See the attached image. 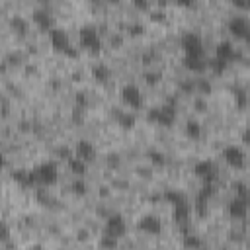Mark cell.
<instances>
[{
    "label": "cell",
    "instance_id": "cell-9",
    "mask_svg": "<svg viewBox=\"0 0 250 250\" xmlns=\"http://www.w3.org/2000/svg\"><path fill=\"white\" fill-rule=\"evenodd\" d=\"M137 229L145 234H160L162 230V221L158 215H152V213H146L143 217H139L137 221Z\"/></svg>",
    "mask_w": 250,
    "mask_h": 250
},
{
    "label": "cell",
    "instance_id": "cell-2",
    "mask_svg": "<svg viewBox=\"0 0 250 250\" xmlns=\"http://www.w3.org/2000/svg\"><path fill=\"white\" fill-rule=\"evenodd\" d=\"M31 170H33L37 186H53L59 180V166H57L55 160H45V162L37 164Z\"/></svg>",
    "mask_w": 250,
    "mask_h": 250
},
{
    "label": "cell",
    "instance_id": "cell-3",
    "mask_svg": "<svg viewBox=\"0 0 250 250\" xmlns=\"http://www.w3.org/2000/svg\"><path fill=\"white\" fill-rule=\"evenodd\" d=\"M49 41H51V45H53L57 51L64 53L66 57H78V49L70 43L68 33H66L62 27H57V25H55V27L49 31Z\"/></svg>",
    "mask_w": 250,
    "mask_h": 250
},
{
    "label": "cell",
    "instance_id": "cell-4",
    "mask_svg": "<svg viewBox=\"0 0 250 250\" xmlns=\"http://www.w3.org/2000/svg\"><path fill=\"white\" fill-rule=\"evenodd\" d=\"M146 119L154 125H160V127H170L176 119V111L172 105H154L150 109H146Z\"/></svg>",
    "mask_w": 250,
    "mask_h": 250
},
{
    "label": "cell",
    "instance_id": "cell-17",
    "mask_svg": "<svg viewBox=\"0 0 250 250\" xmlns=\"http://www.w3.org/2000/svg\"><path fill=\"white\" fill-rule=\"evenodd\" d=\"M12 178H14V182H18L20 186H37V182H35V176H33V170H23V168H18V170H14L12 172Z\"/></svg>",
    "mask_w": 250,
    "mask_h": 250
},
{
    "label": "cell",
    "instance_id": "cell-5",
    "mask_svg": "<svg viewBox=\"0 0 250 250\" xmlns=\"http://www.w3.org/2000/svg\"><path fill=\"white\" fill-rule=\"evenodd\" d=\"M182 49H184L186 57H203L205 47H203L201 35L193 33V31H186L182 35Z\"/></svg>",
    "mask_w": 250,
    "mask_h": 250
},
{
    "label": "cell",
    "instance_id": "cell-25",
    "mask_svg": "<svg viewBox=\"0 0 250 250\" xmlns=\"http://www.w3.org/2000/svg\"><path fill=\"white\" fill-rule=\"evenodd\" d=\"M10 27H12L16 33H25L27 27H29V23H27V20H25L21 14H12V16H10Z\"/></svg>",
    "mask_w": 250,
    "mask_h": 250
},
{
    "label": "cell",
    "instance_id": "cell-14",
    "mask_svg": "<svg viewBox=\"0 0 250 250\" xmlns=\"http://www.w3.org/2000/svg\"><path fill=\"white\" fill-rule=\"evenodd\" d=\"M215 57H219V59L230 62L232 59L238 57V51H236V47H234V43H232L230 39H221V41L217 43V47H215Z\"/></svg>",
    "mask_w": 250,
    "mask_h": 250
},
{
    "label": "cell",
    "instance_id": "cell-7",
    "mask_svg": "<svg viewBox=\"0 0 250 250\" xmlns=\"http://www.w3.org/2000/svg\"><path fill=\"white\" fill-rule=\"evenodd\" d=\"M229 31L234 37H238V39L250 41V21H248V18L246 16H240V14L230 16V20H229Z\"/></svg>",
    "mask_w": 250,
    "mask_h": 250
},
{
    "label": "cell",
    "instance_id": "cell-12",
    "mask_svg": "<svg viewBox=\"0 0 250 250\" xmlns=\"http://www.w3.org/2000/svg\"><path fill=\"white\" fill-rule=\"evenodd\" d=\"M215 172H217L215 162H213V160H207V158L195 162V166H193V174H195L199 180H203V184H211V182L215 180Z\"/></svg>",
    "mask_w": 250,
    "mask_h": 250
},
{
    "label": "cell",
    "instance_id": "cell-1",
    "mask_svg": "<svg viewBox=\"0 0 250 250\" xmlns=\"http://www.w3.org/2000/svg\"><path fill=\"white\" fill-rule=\"evenodd\" d=\"M78 41H80V47H84L90 53H98L102 49V37H100V31H98V27L94 23L80 25V29H78Z\"/></svg>",
    "mask_w": 250,
    "mask_h": 250
},
{
    "label": "cell",
    "instance_id": "cell-23",
    "mask_svg": "<svg viewBox=\"0 0 250 250\" xmlns=\"http://www.w3.org/2000/svg\"><path fill=\"white\" fill-rule=\"evenodd\" d=\"M98 246H100V250H115L119 246V238L111 236L107 232H102L100 238H98Z\"/></svg>",
    "mask_w": 250,
    "mask_h": 250
},
{
    "label": "cell",
    "instance_id": "cell-39",
    "mask_svg": "<svg viewBox=\"0 0 250 250\" xmlns=\"http://www.w3.org/2000/svg\"><path fill=\"white\" fill-rule=\"evenodd\" d=\"M242 143L250 146V125H248V127H246V129L242 131Z\"/></svg>",
    "mask_w": 250,
    "mask_h": 250
},
{
    "label": "cell",
    "instance_id": "cell-44",
    "mask_svg": "<svg viewBox=\"0 0 250 250\" xmlns=\"http://www.w3.org/2000/svg\"><path fill=\"white\" fill-rule=\"evenodd\" d=\"M248 205H250V199H248Z\"/></svg>",
    "mask_w": 250,
    "mask_h": 250
},
{
    "label": "cell",
    "instance_id": "cell-26",
    "mask_svg": "<svg viewBox=\"0 0 250 250\" xmlns=\"http://www.w3.org/2000/svg\"><path fill=\"white\" fill-rule=\"evenodd\" d=\"M162 197H164L172 207H174V205H180V203H184V201H188L186 195H184L182 191H178V189H164Z\"/></svg>",
    "mask_w": 250,
    "mask_h": 250
},
{
    "label": "cell",
    "instance_id": "cell-6",
    "mask_svg": "<svg viewBox=\"0 0 250 250\" xmlns=\"http://www.w3.org/2000/svg\"><path fill=\"white\" fill-rule=\"evenodd\" d=\"M119 96H121L123 104L129 105V107H133V109H137V107L143 105V94H141V88H139L137 84H133V82L123 84Z\"/></svg>",
    "mask_w": 250,
    "mask_h": 250
},
{
    "label": "cell",
    "instance_id": "cell-8",
    "mask_svg": "<svg viewBox=\"0 0 250 250\" xmlns=\"http://www.w3.org/2000/svg\"><path fill=\"white\" fill-rule=\"evenodd\" d=\"M223 158H225V162L230 166V168H242L244 164H246V154H244V150L238 146V145H227L225 148H223Z\"/></svg>",
    "mask_w": 250,
    "mask_h": 250
},
{
    "label": "cell",
    "instance_id": "cell-16",
    "mask_svg": "<svg viewBox=\"0 0 250 250\" xmlns=\"http://www.w3.org/2000/svg\"><path fill=\"white\" fill-rule=\"evenodd\" d=\"M113 117H115V121L119 123L121 129H133L135 123H137V115H135V111L121 109V107H113Z\"/></svg>",
    "mask_w": 250,
    "mask_h": 250
},
{
    "label": "cell",
    "instance_id": "cell-37",
    "mask_svg": "<svg viewBox=\"0 0 250 250\" xmlns=\"http://www.w3.org/2000/svg\"><path fill=\"white\" fill-rule=\"evenodd\" d=\"M150 14H152V16H150L152 20H158V21H162V20H166V14H164L162 10H152Z\"/></svg>",
    "mask_w": 250,
    "mask_h": 250
},
{
    "label": "cell",
    "instance_id": "cell-35",
    "mask_svg": "<svg viewBox=\"0 0 250 250\" xmlns=\"http://www.w3.org/2000/svg\"><path fill=\"white\" fill-rule=\"evenodd\" d=\"M143 29H145V25H143L141 21H135V23H131V25H129V31H131L133 35H137V33H143Z\"/></svg>",
    "mask_w": 250,
    "mask_h": 250
},
{
    "label": "cell",
    "instance_id": "cell-22",
    "mask_svg": "<svg viewBox=\"0 0 250 250\" xmlns=\"http://www.w3.org/2000/svg\"><path fill=\"white\" fill-rule=\"evenodd\" d=\"M201 131H203V127H201V123L197 121V119H186V123H184V133L189 137V139H199L201 137Z\"/></svg>",
    "mask_w": 250,
    "mask_h": 250
},
{
    "label": "cell",
    "instance_id": "cell-19",
    "mask_svg": "<svg viewBox=\"0 0 250 250\" xmlns=\"http://www.w3.org/2000/svg\"><path fill=\"white\" fill-rule=\"evenodd\" d=\"M66 166H68V170H70L74 176H78V178H82V176L86 174V170H88V162H84V160L78 158L76 154H72V156L66 160Z\"/></svg>",
    "mask_w": 250,
    "mask_h": 250
},
{
    "label": "cell",
    "instance_id": "cell-10",
    "mask_svg": "<svg viewBox=\"0 0 250 250\" xmlns=\"http://www.w3.org/2000/svg\"><path fill=\"white\" fill-rule=\"evenodd\" d=\"M125 230H127V223H125V219H123V215H121V213H111V215H107V219H105V227H104V232H107V234H111V236L121 238V236L125 234Z\"/></svg>",
    "mask_w": 250,
    "mask_h": 250
},
{
    "label": "cell",
    "instance_id": "cell-32",
    "mask_svg": "<svg viewBox=\"0 0 250 250\" xmlns=\"http://www.w3.org/2000/svg\"><path fill=\"white\" fill-rule=\"evenodd\" d=\"M70 189H72L76 195H84V193L88 191V186H86V182H84L82 178H78V180H74V182L70 184Z\"/></svg>",
    "mask_w": 250,
    "mask_h": 250
},
{
    "label": "cell",
    "instance_id": "cell-42",
    "mask_svg": "<svg viewBox=\"0 0 250 250\" xmlns=\"http://www.w3.org/2000/svg\"><path fill=\"white\" fill-rule=\"evenodd\" d=\"M8 236H10V230H8V225H6V223H4V225H2V238H4V240H6V238H8Z\"/></svg>",
    "mask_w": 250,
    "mask_h": 250
},
{
    "label": "cell",
    "instance_id": "cell-21",
    "mask_svg": "<svg viewBox=\"0 0 250 250\" xmlns=\"http://www.w3.org/2000/svg\"><path fill=\"white\" fill-rule=\"evenodd\" d=\"M184 64L191 72H201L207 68V59L205 57H184Z\"/></svg>",
    "mask_w": 250,
    "mask_h": 250
},
{
    "label": "cell",
    "instance_id": "cell-24",
    "mask_svg": "<svg viewBox=\"0 0 250 250\" xmlns=\"http://www.w3.org/2000/svg\"><path fill=\"white\" fill-rule=\"evenodd\" d=\"M182 244H184V248H188V250H199V248L203 246V238H201L199 234L186 232L184 238H182Z\"/></svg>",
    "mask_w": 250,
    "mask_h": 250
},
{
    "label": "cell",
    "instance_id": "cell-15",
    "mask_svg": "<svg viewBox=\"0 0 250 250\" xmlns=\"http://www.w3.org/2000/svg\"><path fill=\"white\" fill-rule=\"evenodd\" d=\"M74 154L78 158H82L84 162H92V160H96V146L88 139H78L74 145Z\"/></svg>",
    "mask_w": 250,
    "mask_h": 250
},
{
    "label": "cell",
    "instance_id": "cell-31",
    "mask_svg": "<svg viewBox=\"0 0 250 250\" xmlns=\"http://www.w3.org/2000/svg\"><path fill=\"white\" fill-rule=\"evenodd\" d=\"M191 205H193V213L195 215H199V217H205L207 215V199L197 197L195 203H191Z\"/></svg>",
    "mask_w": 250,
    "mask_h": 250
},
{
    "label": "cell",
    "instance_id": "cell-41",
    "mask_svg": "<svg viewBox=\"0 0 250 250\" xmlns=\"http://www.w3.org/2000/svg\"><path fill=\"white\" fill-rule=\"evenodd\" d=\"M135 6H137V8H141V10H148V8H150V4H148V2H145V0H135Z\"/></svg>",
    "mask_w": 250,
    "mask_h": 250
},
{
    "label": "cell",
    "instance_id": "cell-40",
    "mask_svg": "<svg viewBox=\"0 0 250 250\" xmlns=\"http://www.w3.org/2000/svg\"><path fill=\"white\" fill-rule=\"evenodd\" d=\"M195 107H197V111H205V107H207V104H205V100H201V98H197V100H195Z\"/></svg>",
    "mask_w": 250,
    "mask_h": 250
},
{
    "label": "cell",
    "instance_id": "cell-34",
    "mask_svg": "<svg viewBox=\"0 0 250 250\" xmlns=\"http://www.w3.org/2000/svg\"><path fill=\"white\" fill-rule=\"evenodd\" d=\"M143 76H145V80H146L148 84H154V82L160 80V72H154V70H146Z\"/></svg>",
    "mask_w": 250,
    "mask_h": 250
},
{
    "label": "cell",
    "instance_id": "cell-36",
    "mask_svg": "<svg viewBox=\"0 0 250 250\" xmlns=\"http://www.w3.org/2000/svg\"><path fill=\"white\" fill-rule=\"evenodd\" d=\"M117 164H119V154H115V152L107 154V166H117Z\"/></svg>",
    "mask_w": 250,
    "mask_h": 250
},
{
    "label": "cell",
    "instance_id": "cell-13",
    "mask_svg": "<svg viewBox=\"0 0 250 250\" xmlns=\"http://www.w3.org/2000/svg\"><path fill=\"white\" fill-rule=\"evenodd\" d=\"M227 211H229V215H230L232 219H236V221L244 219V217L248 215V211H250L248 199H242V197H236V195H234V197L229 201V205H227Z\"/></svg>",
    "mask_w": 250,
    "mask_h": 250
},
{
    "label": "cell",
    "instance_id": "cell-11",
    "mask_svg": "<svg viewBox=\"0 0 250 250\" xmlns=\"http://www.w3.org/2000/svg\"><path fill=\"white\" fill-rule=\"evenodd\" d=\"M31 20H33L41 29H45V31H51V29L55 27V18H53V14H51L45 6H35V8L31 10Z\"/></svg>",
    "mask_w": 250,
    "mask_h": 250
},
{
    "label": "cell",
    "instance_id": "cell-38",
    "mask_svg": "<svg viewBox=\"0 0 250 250\" xmlns=\"http://www.w3.org/2000/svg\"><path fill=\"white\" fill-rule=\"evenodd\" d=\"M74 100H76V104H78V107H82V105L86 104V94H84V92H76V96H74Z\"/></svg>",
    "mask_w": 250,
    "mask_h": 250
},
{
    "label": "cell",
    "instance_id": "cell-20",
    "mask_svg": "<svg viewBox=\"0 0 250 250\" xmlns=\"http://www.w3.org/2000/svg\"><path fill=\"white\" fill-rule=\"evenodd\" d=\"M109 76H111V70H109V66L105 62H96L92 66V78L96 82H107Z\"/></svg>",
    "mask_w": 250,
    "mask_h": 250
},
{
    "label": "cell",
    "instance_id": "cell-43",
    "mask_svg": "<svg viewBox=\"0 0 250 250\" xmlns=\"http://www.w3.org/2000/svg\"><path fill=\"white\" fill-rule=\"evenodd\" d=\"M246 248H248V250H250V238H248V240H246Z\"/></svg>",
    "mask_w": 250,
    "mask_h": 250
},
{
    "label": "cell",
    "instance_id": "cell-28",
    "mask_svg": "<svg viewBox=\"0 0 250 250\" xmlns=\"http://www.w3.org/2000/svg\"><path fill=\"white\" fill-rule=\"evenodd\" d=\"M146 156H148V160H150L152 164H156V166H164V164H166V154H164L162 150H154V148H152V150H148Z\"/></svg>",
    "mask_w": 250,
    "mask_h": 250
},
{
    "label": "cell",
    "instance_id": "cell-18",
    "mask_svg": "<svg viewBox=\"0 0 250 250\" xmlns=\"http://www.w3.org/2000/svg\"><path fill=\"white\" fill-rule=\"evenodd\" d=\"M172 213H174V219H176L178 223H188L189 217H191V213H193V205L188 203V201H184V203H180V205H174V207H172Z\"/></svg>",
    "mask_w": 250,
    "mask_h": 250
},
{
    "label": "cell",
    "instance_id": "cell-33",
    "mask_svg": "<svg viewBox=\"0 0 250 250\" xmlns=\"http://www.w3.org/2000/svg\"><path fill=\"white\" fill-rule=\"evenodd\" d=\"M234 100H236V105L238 107H244L248 104V94L242 88H234Z\"/></svg>",
    "mask_w": 250,
    "mask_h": 250
},
{
    "label": "cell",
    "instance_id": "cell-29",
    "mask_svg": "<svg viewBox=\"0 0 250 250\" xmlns=\"http://www.w3.org/2000/svg\"><path fill=\"white\" fill-rule=\"evenodd\" d=\"M232 189L236 193V197H242V199H250V189L244 182H234L232 184Z\"/></svg>",
    "mask_w": 250,
    "mask_h": 250
},
{
    "label": "cell",
    "instance_id": "cell-27",
    "mask_svg": "<svg viewBox=\"0 0 250 250\" xmlns=\"http://www.w3.org/2000/svg\"><path fill=\"white\" fill-rule=\"evenodd\" d=\"M227 61H223V59H219V57H213V59H209L207 61V68H211L213 72H223L225 68H227Z\"/></svg>",
    "mask_w": 250,
    "mask_h": 250
},
{
    "label": "cell",
    "instance_id": "cell-30",
    "mask_svg": "<svg viewBox=\"0 0 250 250\" xmlns=\"http://www.w3.org/2000/svg\"><path fill=\"white\" fill-rule=\"evenodd\" d=\"M195 90H197L199 94H211V90H213L211 80H209V78H197V80H195Z\"/></svg>",
    "mask_w": 250,
    "mask_h": 250
}]
</instances>
